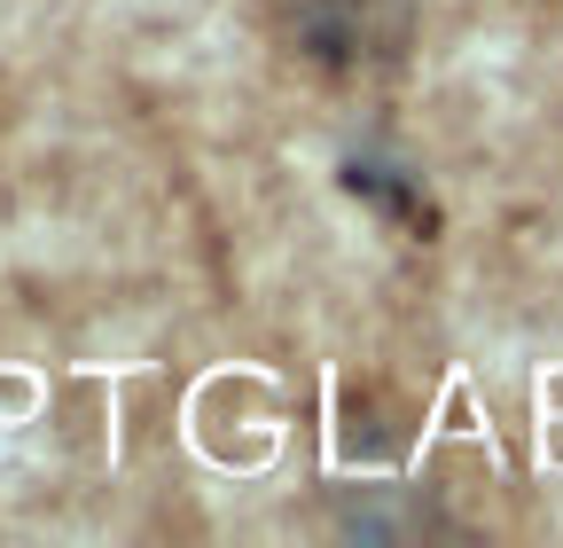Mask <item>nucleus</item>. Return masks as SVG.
<instances>
[{"label":"nucleus","instance_id":"nucleus-1","mask_svg":"<svg viewBox=\"0 0 563 548\" xmlns=\"http://www.w3.org/2000/svg\"><path fill=\"white\" fill-rule=\"evenodd\" d=\"M298 47L329 79L391 72L407 55V0H298Z\"/></svg>","mask_w":563,"mask_h":548},{"label":"nucleus","instance_id":"nucleus-2","mask_svg":"<svg viewBox=\"0 0 563 548\" xmlns=\"http://www.w3.org/2000/svg\"><path fill=\"white\" fill-rule=\"evenodd\" d=\"M336 180L352 188V196H368L384 220H399V212H415L422 228H431V212H422V188H415V173L391 157V150H376V142H361V150H344V165H336Z\"/></svg>","mask_w":563,"mask_h":548}]
</instances>
